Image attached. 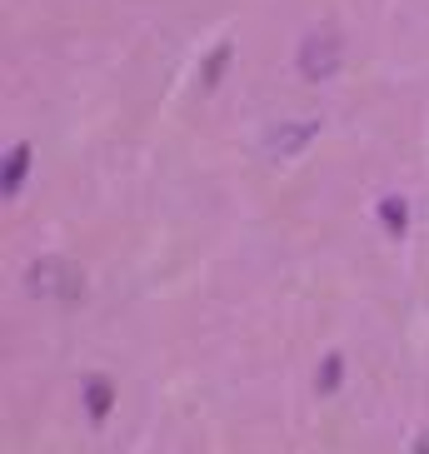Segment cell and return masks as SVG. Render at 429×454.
Masks as SVG:
<instances>
[{
  "instance_id": "2",
  "label": "cell",
  "mask_w": 429,
  "mask_h": 454,
  "mask_svg": "<svg viewBox=\"0 0 429 454\" xmlns=\"http://www.w3.org/2000/svg\"><path fill=\"white\" fill-rule=\"evenodd\" d=\"M335 66H339V35L335 30H315V35L300 45V70H305L309 81H324Z\"/></svg>"
},
{
  "instance_id": "1",
  "label": "cell",
  "mask_w": 429,
  "mask_h": 454,
  "mask_svg": "<svg viewBox=\"0 0 429 454\" xmlns=\"http://www.w3.org/2000/svg\"><path fill=\"white\" fill-rule=\"evenodd\" d=\"M26 290L35 300H51V305H75L85 294V275L70 260H35L26 275Z\"/></svg>"
}]
</instances>
